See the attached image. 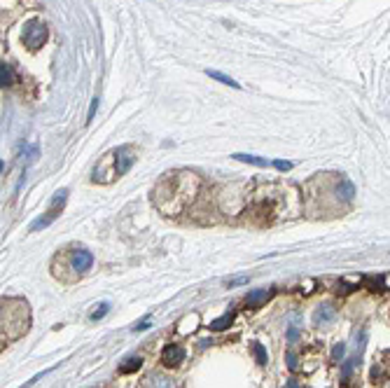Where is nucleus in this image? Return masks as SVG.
Returning <instances> with one entry per match:
<instances>
[{"instance_id":"nucleus-1","label":"nucleus","mask_w":390,"mask_h":388,"mask_svg":"<svg viewBox=\"0 0 390 388\" xmlns=\"http://www.w3.org/2000/svg\"><path fill=\"white\" fill-rule=\"evenodd\" d=\"M65 199H68V190H58L54 196H51L49 202V208H47V213H44L42 218H37L35 222L30 224V232H40V230H47L54 220H56L58 216H61V210H63V204Z\"/></svg>"},{"instance_id":"nucleus-2","label":"nucleus","mask_w":390,"mask_h":388,"mask_svg":"<svg viewBox=\"0 0 390 388\" xmlns=\"http://www.w3.org/2000/svg\"><path fill=\"white\" fill-rule=\"evenodd\" d=\"M14 325H19L23 332L28 330V306L19 316H14V300L7 297V300H2V334L5 332L9 334V328H14Z\"/></svg>"},{"instance_id":"nucleus-3","label":"nucleus","mask_w":390,"mask_h":388,"mask_svg":"<svg viewBox=\"0 0 390 388\" xmlns=\"http://www.w3.org/2000/svg\"><path fill=\"white\" fill-rule=\"evenodd\" d=\"M47 40V26L42 22H30L23 28V44L28 50H40Z\"/></svg>"},{"instance_id":"nucleus-4","label":"nucleus","mask_w":390,"mask_h":388,"mask_svg":"<svg viewBox=\"0 0 390 388\" xmlns=\"http://www.w3.org/2000/svg\"><path fill=\"white\" fill-rule=\"evenodd\" d=\"M115 154V168H117V176H124L129 173V168L136 164V150L131 145H119L117 150H112Z\"/></svg>"},{"instance_id":"nucleus-5","label":"nucleus","mask_w":390,"mask_h":388,"mask_svg":"<svg viewBox=\"0 0 390 388\" xmlns=\"http://www.w3.org/2000/svg\"><path fill=\"white\" fill-rule=\"evenodd\" d=\"M91 264H94V255L89 250H84V248H75V250L70 252V269L75 274H87L89 269H91Z\"/></svg>"},{"instance_id":"nucleus-6","label":"nucleus","mask_w":390,"mask_h":388,"mask_svg":"<svg viewBox=\"0 0 390 388\" xmlns=\"http://www.w3.org/2000/svg\"><path fill=\"white\" fill-rule=\"evenodd\" d=\"M185 360V348L180 344H168L164 351H161V362L166 367H173V365H180Z\"/></svg>"},{"instance_id":"nucleus-7","label":"nucleus","mask_w":390,"mask_h":388,"mask_svg":"<svg viewBox=\"0 0 390 388\" xmlns=\"http://www.w3.org/2000/svg\"><path fill=\"white\" fill-rule=\"evenodd\" d=\"M337 318V306H332V304H323V306H318V311L313 314V323L316 325H330Z\"/></svg>"},{"instance_id":"nucleus-8","label":"nucleus","mask_w":390,"mask_h":388,"mask_svg":"<svg viewBox=\"0 0 390 388\" xmlns=\"http://www.w3.org/2000/svg\"><path fill=\"white\" fill-rule=\"evenodd\" d=\"M271 295H274V290H271V288H257V290H250V292H248L246 302L250 304V306H260V304L267 302Z\"/></svg>"},{"instance_id":"nucleus-9","label":"nucleus","mask_w":390,"mask_h":388,"mask_svg":"<svg viewBox=\"0 0 390 388\" xmlns=\"http://www.w3.org/2000/svg\"><path fill=\"white\" fill-rule=\"evenodd\" d=\"M231 157L239 159V162H246V164H253V166H274V162H269L264 157H257V154H246V152H234Z\"/></svg>"},{"instance_id":"nucleus-10","label":"nucleus","mask_w":390,"mask_h":388,"mask_svg":"<svg viewBox=\"0 0 390 388\" xmlns=\"http://www.w3.org/2000/svg\"><path fill=\"white\" fill-rule=\"evenodd\" d=\"M337 192H339V196L344 199V202H353V196H355V185L351 182L348 178H344L339 182V187H337Z\"/></svg>"},{"instance_id":"nucleus-11","label":"nucleus","mask_w":390,"mask_h":388,"mask_svg":"<svg viewBox=\"0 0 390 388\" xmlns=\"http://www.w3.org/2000/svg\"><path fill=\"white\" fill-rule=\"evenodd\" d=\"M206 75H208L210 80H217V82H222V84L234 86V89H239V86H241L234 78H229V75H224V72H220V70H206Z\"/></svg>"},{"instance_id":"nucleus-12","label":"nucleus","mask_w":390,"mask_h":388,"mask_svg":"<svg viewBox=\"0 0 390 388\" xmlns=\"http://www.w3.org/2000/svg\"><path fill=\"white\" fill-rule=\"evenodd\" d=\"M140 365H143V360L138 358H126L124 360V365H119V372L122 374H131V372H136V370H140Z\"/></svg>"},{"instance_id":"nucleus-13","label":"nucleus","mask_w":390,"mask_h":388,"mask_svg":"<svg viewBox=\"0 0 390 388\" xmlns=\"http://www.w3.org/2000/svg\"><path fill=\"white\" fill-rule=\"evenodd\" d=\"M14 82V75H12V66L9 64H0V84L2 86H7V84H12Z\"/></svg>"},{"instance_id":"nucleus-14","label":"nucleus","mask_w":390,"mask_h":388,"mask_svg":"<svg viewBox=\"0 0 390 388\" xmlns=\"http://www.w3.org/2000/svg\"><path fill=\"white\" fill-rule=\"evenodd\" d=\"M231 320H234V314H231V311H227L222 318H217V320H213V323H210V330H215V332L224 330V328H229V325H231Z\"/></svg>"},{"instance_id":"nucleus-15","label":"nucleus","mask_w":390,"mask_h":388,"mask_svg":"<svg viewBox=\"0 0 390 388\" xmlns=\"http://www.w3.org/2000/svg\"><path fill=\"white\" fill-rule=\"evenodd\" d=\"M150 388H173V384L166 379V376H161V374H154V376H150Z\"/></svg>"},{"instance_id":"nucleus-16","label":"nucleus","mask_w":390,"mask_h":388,"mask_svg":"<svg viewBox=\"0 0 390 388\" xmlns=\"http://www.w3.org/2000/svg\"><path fill=\"white\" fill-rule=\"evenodd\" d=\"M253 353H255V358H257V362H260V365H267V362H269L267 348H264L262 344H253Z\"/></svg>"},{"instance_id":"nucleus-17","label":"nucleus","mask_w":390,"mask_h":388,"mask_svg":"<svg viewBox=\"0 0 390 388\" xmlns=\"http://www.w3.org/2000/svg\"><path fill=\"white\" fill-rule=\"evenodd\" d=\"M344 356H346V344H344V342L334 344V348H332V358H334V360H341Z\"/></svg>"},{"instance_id":"nucleus-18","label":"nucleus","mask_w":390,"mask_h":388,"mask_svg":"<svg viewBox=\"0 0 390 388\" xmlns=\"http://www.w3.org/2000/svg\"><path fill=\"white\" fill-rule=\"evenodd\" d=\"M108 311H110V304H108V302H103V304H101V309H96L94 314H91V320H101V318L105 316Z\"/></svg>"},{"instance_id":"nucleus-19","label":"nucleus","mask_w":390,"mask_h":388,"mask_svg":"<svg viewBox=\"0 0 390 388\" xmlns=\"http://www.w3.org/2000/svg\"><path fill=\"white\" fill-rule=\"evenodd\" d=\"M274 166L278 168V171H290V168H292L295 164H292V162H283V159H276Z\"/></svg>"},{"instance_id":"nucleus-20","label":"nucleus","mask_w":390,"mask_h":388,"mask_svg":"<svg viewBox=\"0 0 390 388\" xmlns=\"http://www.w3.org/2000/svg\"><path fill=\"white\" fill-rule=\"evenodd\" d=\"M98 101H101L98 96H96V98H91V108H89V117H87V122H91V120H94L96 110H98Z\"/></svg>"},{"instance_id":"nucleus-21","label":"nucleus","mask_w":390,"mask_h":388,"mask_svg":"<svg viewBox=\"0 0 390 388\" xmlns=\"http://www.w3.org/2000/svg\"><path fill=\"white\" fill-rule=\"evenodd\" d=\"M150 328V318H145V320H140L138 325H133V332H143V330H147Z\"/></svg>"},{"instance_id":"nucleus-22","label":"nucleus","mask_w":390,"mask_h":388,"mask_svg":"<svg viewBox=\"0 0 390 388\" xmlns=\"http://www.w3.org/2000/svg\"><path fill=\"white\" fill-rule=\"evenodd\" d=\"M297 337H299V330H297L295 325H292V328L288 330V339H290V342H297Z\"/></svg>"},{"instance_id":"nucleus-23","label":"nucleus","mask_w":390,"mask_h":388,"mask_svg":"<svg viewBox=\"0 0 390 388\" xmlns=\"http://www.w3.org/2000/svg\"><path fill=\"white\" fill-rule=\"evenodd\" d=\"M288 367L295 372L297 370V358H295V353H288Z\"/></svg>"},{"instance_id":"nucleus-24","label":"nucleus","mask_w":390,"mask_h":388,"mask_svg":"<svg viewBox=\"0 0 390 388\" xmlns=\"http://www.w3.org/2000/svg\"><path fill=\"white\" fill-rule=\"evenodd\" d=\"M241 283H248V276H239V278L229 280V286H241Z\"/></svg>"},{"instance_id":"nucleus-25","label":"nucleus","mask_w":390,"mask_h":388,"mask_svg":"<svg viewBox=\"0 0 390 388\" xmlns=\"http://www.w3.org/2000/svg\"><path fill=\"white\" fill-rule=\"evenodd\" d=\"M290 388H299L297 386V381H290Z\"/></svg>"}]
</instances>
